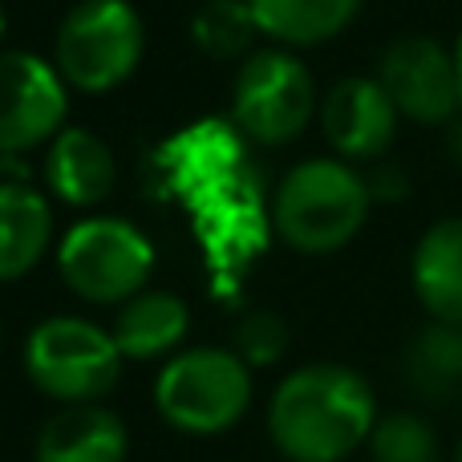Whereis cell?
<instances>
[{
  "instance_id": "obj_1",
  "label": "cell",
  "mask_w": 462,
  "mask_h": 462,
  "mask_svg": "<svg viewBox=\"0 0 462 462\" xmlns=\"http://www.w3.org/2000/svg\"><path fill=\"white\" fill-rule=\"evenodd\" d=\"M374 385L349 365L317 361L276 385L268 402V439L288 462H345L369 447L377 426Z\"/></svg>"
},
{
  "instance_id": "obj_2",
  "label": "cell",
  "mask_w": 462,
  "mask_h": 462,
  "mask_svg": "<svg viewBox=\"0 0 462 462\" xmlns=\"http://www.w3.org/2000/svg\"><path fill=\"white\" fill-rule=\"evenodd\" d=\"M369 203V183L345 159H309L284 175L272 219L292 252L328 255L365 227Z\"/></svg>"
},
{
  "instance_id": "obj_3",
  "label": "cell",
  "mask_w": 462,
  "mask_h": 462,
  "mask_svg": "<svg viewBox=\"0 0 462 462\" xmlns=\"http://www.w3.org/2000/svg\"><path fill=\"white\" fill-rule=\"evenodd\" d=\"M252 406V369L236 349H183L154 377V410L179 434L216 439L244 422Z\"/></svg>"
},
{
  "instance_id": "obj_4",
  "label": "cell",
  "mask_w": 462,
  "mask_h": 462,
  "mask_svg": "<svg viewBox=\"0 0 462 462\" xmlns=\"http://www.w3.org/2000/svg\"><path fill=\"white\" fill-rule=\"evenodd\" d=\"M143 53L146 29L130 0H78L53 37L57 73L81 94H110L138 69Z\"/></svg>"
},
{
  "instance_id": "obj_5",
  "label": "cell",
  "mask_w": 462,
  "mask_h": 462,
  "mask_svg": "<svg viewBox=\"0 0 462 462\" xmlns=\"http://www.w3.org/2000/svg\"><path fill=\"white\" fill-rule=\"evenodd\" d=\"M122 353L110 328L81 317H49L24 341V374L61 406H97L122 377Z\"/></svg>"
},
{
  "instance_id": "obj_6",
  "label": "cell",
  "mask_w": 462,
  "mask_h": 462,
  "mask_svg": "<svg viewBox=\"0 0 462 462\" xmlns=\"http://www.w3.org/2000/svg\"><path fill=\"white\" fill-rule=\"evenodd\" d=\"M57 268L69 292L89 304H126L146 292L154 272V247L134 224L118 216L81 219L57 247Z\"/></svg>"
},
{
  "instance_id": "obj_7",
  "label": "cell",
  "mask_w": 462,
  "mask_h": 462,
  "mask_svg": "<svg viewBox=\"0 0 462 462\" xmlns=\"http://www.w3.org/2000/svg\"><path fill=\"white\" fill-rule=\"evenodd\" d=\"M317 110V86L300 57L284 49H255L236 73L231 114L239 130L260 146H284L300 138Z\"/></svg>"
},
{
  "instance_id": "obj_8",
  "label": "cell",
  "mask_w": 462,
  "mask_h": 462,
  "mask_svg": "<svg viewBox=\"0 0 462 462\" xmlns=\"http://www.w3.org/2000/svg\"><path fill=\"white\" fill-rule=\"evenodd\" d=\"M69 94L45 57L8 49L0 53V154H24L61 134Z\"/></svg>"
},
{
  "instance_id": "obj_9",
  "label": "cell",
  "mask_w": 462,
  "mask_h": 462,
  "mask_svg": "<svg viewBox=\"0 0 462 462\" xmlns=\"http://www.w3.org/2000/svg\"><path fill=\"white\" fill-rule=\"evenodd\" d=\"M377 81L402 118L422 126H450L462 110L455 53L434 37H402L377 61Z\"/></svg>"
},
{
  "instance_id": "obj_10",
  "label": "cell",
  "mask_w": 462,
  "mask_h": 462,
  "mask_svg": "<svg viewBox=\"0 0 462 462\" xmlns=\"http://www.w3.org/2000/svg\"><path fill=\"white\" fill-rule=\"evenodd\" d=\"M398 106L377 78H341L320 102L325 143L349 159H382L398 134Z\"/></svg>"
},
{
  "instance_id": "obj_11",
  "label": "cell",
  "mask_w": 462,
  "mask_h": 462,
  "mask_svg": "<svg viewBox=\"0 0 462 462\" xmlns=\"http://www.w3.org/2000/svg\"><path fill=\"white\" fill-rule=\"evenodd\" d=\"M130 430L110 406H61L37 430L32 462H126Z\"/></svg>"
},
{
  "instance_id": "obj_12",
  "label": "cell",
  "mask_w": 462,
  "mask_h": 462,
  "mask_svg": "<svg viewBox=\"0 0 462 462\" xmlns=\"http://www.w3.org/2000/svg\"><path fill=\"white\" fill-rule=\"evenodd\" d=\"M45 183L69 208H94L118 183V162L97 134L65 126L45 151Z\"/></svg>"
},
{
  "instance_id": "obj_13",
  "label": "cell",
  "mask_w": 462,
  "mask_h": 462,
  "mask_svg": "<svg viewBox=\"0 0 462 462\" xmlns=\"http://www.w3.org/2000/svg\"><path fill=\"white\" fill-rule=\"evenodd\" d=\"M410 280L422 309L442 325H462V216L422 231L410 260Z\"/></svg>"
},
{
  "instance_id": "obj_14",
  "label": "cell",
  "mask_w": 462,
  "mask_h": 462,
  "mask_svg": "<svg viewBox=\"0 0 462 462\" xmlns=\"http://www.w3.org/2000/svg\"><path fill=\"white\" fill-rule=\"evenodd\" d=\"M187 328H191V309H187L183 296L146 288L118 309L110 337L126 361H154L175 353L183 345Z\"/></svg>"
},
{
  "instance_id": "obj_15",
  "label": "cell",
  "mask_w": 462,
  "mask_h": 462,
  "mask_svg": "<svg viewBox=\"0 0 462 462\" xmlns=\"http://www.w3.org/2000/svg\"><path fill=\"white\" fill-rule=\"evenodd\" d=\"M53 239V211L29 183H0V284L41 263Z\"/></svg>"
},
{
  "instance_id": "obj_16",
  "label": "cell",
  "mask_w": 462,
  "mask_h": 462,
  "mask_svg": "<svg viewBox=\"0 0 462 462\" xmlns=\"http://www.w3.org/2000/svg\"><path fill=\"white\" fill-rule=\"evenodd\" d=\"M260 32L284 45H320L345 32L361 0H247Z\"/></svg>"
},
{
  "instance_id": "obj_17",
  "label": "cell",
  "mask_w": 462,
  "mask_h": 462,
  "mask_svg": "<svg viewBox=\"0 0 462 462\" xmlns=\"http://www.w3.org/2000/svg\"><path fill=\"white\" fill-rule=\"evenodd\" d=\"M406 382L426 402L462 393V325L430 320L406 349Z\"/></svg>"
},
{
  "instance_id": "obj_18",
  "label": "cell",
  "mask_w": 462,
  "mask_h": 462,
  "mask_svg": "<svg viewBox=\"0 0 462 462\" xmlns=\"http://www.w3.org/2000/svg\"><path fill=\"white\" fill-rule=\"evenodd\" d=\"M255 37H260V24L247 0H208L191 21V41L216 61H236V57L247 61Z\"/></svg>"
},
{
  "instance_id": "obj_19",
  "label": "cell",
  "mask_w": 462,
  "mask_h": 462,
  "mask_svg": "<svg viewBox=\"0 0 462 462\" xmlns=\"http://www.w3.org/2000/svg\"><path fill=\"white\" fill-rule=\"evenodd\" d=\"M369 455L374 462H439V434L422 414L393 410L377 418L369 434Z\"/></svg>"
},
{
  "instance_id": "obj_20",
  "label": "cell",
  "mask_w": 462,
  "mask_h": 462,
  "mask_svg": "<svg viewBox=\"0 0 462 462\" xmlns=\"http://www.w3.org/2000/svg\"><path fill=\"white\" fill-rule=\"evenodd\" d=\"M236 353L247 369H268L288 353V325L268 309H252L236 325Z\"/></svg>"
},
{
  "instance_id": "obj_21",
  "label": "cell",
  "mask_w": 462,
  "mask_h": 462,
  "mask_svg": "<svg viewBox=\"0 0 462 462\" xmlns=\"http://www.w3.org/2000/svg\"><path fill=\"white\" fill-rule=\"evenodd\" d=\"M365 183H369V195H374V199H385V203L402 199V195H406V187H410L406 183V171L393 167V162H382V167H377Z\"/></svg>"
},
{
  "instance_id": "obj_22",
  "label": "cell",
  "mask_w": 462,
  "mask_h": 462,
  "mask_svg": "<svg viewBox=\"0 0 462 462\" xmlns=\"http://www.w3.org/2000/svg\"><path fill=\"white\" fill-rule=\"evenodd\" d=\"M0 175H13V183H29V162H24V154H0Z\"/></svg>"
},
{
  "instance_id": "obj_23",
  "label": "cell",
  "mask_w": 462,
  "mask_h": 462,
  "mask_svg": "<svg viewBox=\"0 0 462 462\" xmlns=\"http://www.w3.org/2000/svg\"><path fill=\"white\" fill-rule=\"evenodd\" d=\"M450 151H455V159L462 162V118L450 122Z\"/></svg>"
},
{
  "instance_id": "obj_24",
  "label": "cell",
  "mask_w": 462,
  "mask_h": 462,
  "mask_svg": "<svg viewBox=\"0 0 462 462\" xmlns=\"http://www.w3.org/2000/svg\"><path fill=\"white\" fill-rule=\"evenodd\" d=\"M455 65H458V94H462V32H458V45H455Z\"/></svg>"
},
{
  "instance_id": "obj_25",
  "label": "cell",
  "mask_w": 462,
  "mask_h": 462,
  "mask_svg": "<svg viewBox=\"0 0 462 462\" xmlns=\"http://www.w3.org/2000/svg\"><path fill=\"white\" fill-rule=\"evenodd\" d=\"M0 41H5V8H0Z\"/></svg>"
},
{
  "instance_id": "obj_26",
  "label": "cell",
  "mask_w": 462,
  "mask_h": 462,
  "mask_svg": "<svg viewBox=\"0 0 462 462\" xmlns=\"http://www.w3.org/2000/svg\"><path fill=\"white\" fill-rule=\"evenodd\" d=\"M455 462H462V442H458V447H455Z\"/></svg>"
},
{
  "instance_id": "obj_27",
  "label": "cell",
  "mask_w": 462,
  "mask_h": 462,
  "mask_svg": "<svg viewBox=\"0 0 462 462\" xmlns=\"http://www.w3.org/2000/svg\"><path fill=\"white\" fill-rule=\"evenodd\" d=\"M0 337H5V328H0Z\"/></svg>"
}]
</instances>
